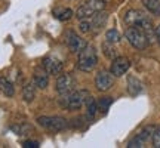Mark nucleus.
I'll return each mask as SVG.
<instances>
[{"instance_id":"obj_1","label":"nucleus","mask_w":160,"mask_h":148,"mask_svg":"<svg viewBox=\"0 0 160 148\" xmlns=\"http://www.w3.org/2000/svg\"><path fill=\"white\" fill-rule=\"evenodd\" d=\"M125 22H126V25H129V27H138V28H141L145 34L148 36L150 42H151L153 37H156V30L153 28L151 19H150L142 11H139V9H131V11L126 12Z\"/></svg>"},{"instance_id":"obj_2","label":"nucleus","mask_w":160,"mask_h":148,"mask_svg":"<svg viewBox=\"0 0 160 148\" xmlns=\"http://www.w3.org/2000/svg\"><path fill=\"white\" fill-rule=\"evenodd\" d=\"M98 64V55L95 47L91 45H86L82 51L79 52V59H77V67L80 71L91 73L92 70L97 67Z\"/></svg>"},{"instance_id":"obj_3","label":"nucleus","mask_w":160,"mask_h":148,"mask_svg":"<svg viewBox=\"0 0 160 148\" xmlns=\"http://www.w3.org/2000/svg\"><path fill=\"white\" fill-rule=\"evenodd\" d=\"M89 96L91 95L88 91H73L68 95H64L61 104L67 110H79L83 105H86V101L89 99Z\"/></svg>"},{"instance_id":"obj_4","label":"nucleus","mask_w":160,"mask_h":148,"mask_svg":"<svg viewBox=\"0 0 160 148\" xmlns=\"http://www.w3.org/2000/svg\"><path fill=\"white\" fill-rule=\"evenodd\" d=\"M125 36H126V39H128V42L135 49H138V51H144L150 45L148 36L145 34L141 28H138V27H129V28L126 30Z\"/></svg>"},{"instance_id":"obj_5","label":"nucleus","mask_w":160,"mask_h":148,"mask_svg":"<svg viewBox=\"0 0 160 148\" xmlns=\"http://www.w3.org/2000/svg\"><path fill=\"white\" fill-rule=\"evenodd\" d=\"M37 123L42 127L52 132H61L68 126V121L64 117H59V116H42L37 119Z\"/></svg>"},{"instance_id":"obj_6","label":"nucleus","mask_w":160,"mask_h":148,"mask_svg":"<svg viewBox=\"0 0 160 148\" xmlns=\"http://www.w3.org/2000/svg\"><path fill=\"white\" fill-rule=\"evenodd\" d=\"M57 92L59 95H68L76 89V79L71 74H61L57 79Z\"/></svg>"},{"instance_id":"obj_7","label":"nucleus","mask_w":160,"mask_h":148,"mask_svg":"<svg viewBox=\"0 0 160 148\" xmlns=\"http://www.w3.org/2000/svg\"><path fill=\"white\" fill-rule=\"evenodd\" d=\"M154 132H156V126H153V125L145 126L142 131L138 133L137 136L133 138V139H131V141L128 142V147H129V148H139V147H144V144L147 142L150 138L154 135Z\"/></svg>"},{"instance_id":"obj_8","label":"nucleus","mask_w":160,"mask_h":148,"mask_svg":"<svg viewBox=\"0 0 160 148\" xmlns=\"http://www.w3.org/2000/svg\"><path fill=\"white\" fill-rule=\"evenodd\" d=\"M114 85V76L108 71H99L97 74V77H95V86H97V89L99 92H107L110 91L111 87Z\"/></svg>"},{"instance_id":"obj_9","label":"nucleus","mask_w":160,"mask_h":148,"mask_svg":"<svg viewBox=\"0 0 160 148\" xmlns=\"http://www.w3.org/2000/svg\"><path fill=\"white\" fill-rule=\"evenodd\" d=\"M131 68V61L125 57H116L113 59V64H111V68H110V73L113 74L114 77H122L123 74H126V71Z\"/></svg>"},{"instance_id":"obj_10","label":"nucleus","mask_w":160,"mask_h":148,"mask_svg":"<svg viewBox=\"0 0 160 148\" xmlns=\"http://www.w3.org/2000/svg\"><path fill=\"white\" fill-rule=\"evenodd\" d=\"M42 67L45 68V71L49 76H57L62 71V62L61 59H58L57 57H46L43 61H42Z\"/></svg>"},{"instance_id":"obj_11","label":"nucleus","mask_w":160,"mask_h":148,"mask_svg":"<svg viewBox=\"0 0 160 148\" xmlns=\"http://www.w3.org/2000/svg\"><path fill=\"white\" fill-rule=\"evenodd\" d=\"M67 45H68V47L71 49V52L79 53L86 46V42H85V39H82L80 36L76 34L74 31H68V33H67Z\"/></svg>"},{"instance_id":"obj_12","label":"nucleus","mask_w":160,"mask_h":148,"mask_svg":"<svg viewBox=\"0 0 160 148\" xmlns=\"http://www.w3.org/2000/svg\"><path fill=\"white\" fill-rule=\"evenodd\" d=\"M128 92L132 96H137L142 92V83L135 77V76H129L128 77Z\"/></svg>"},{"instance_id":"obj_13","label":"nucleus","mask_w":160,"mask_h":148,"mask_svg":"<svg viewBox=\"0 0 160 148\" xmlns=\"http://www.w3.org/2000/svg\"><path fill=\"white\" fill-rule=\"evenodd\" d=\"M34 83L40 89H46L49 85V74L45 71V68L42 67V70H37L34 74Z\"/></svg>"},{"instance_id":"obj_14","label":"nucleus","mask_w":160,"mask_h":148,"mask_svg":"<svg viewBox=\"0 0 160 148\" xmlns=\"http://www.w3.org/2000/svg\"><path fill=\"white\" fill-rule=\"evenodd\" d=\"M0 92L6 95V96L12 98L15 95V89H13V85H12L11 81L5 77H0Z\"/></svg>"},{"instance_id":"obj_15","label":"nucleus","mask_w":160,"mask_h":148,"mask_svg":"<svg viewBox=\"0 0 160 148\" xmlns=\"http://www.w3.org/2000/svg\"><path fill=\"white\" fill-rule=\"evenodd\" d=\"M22 96H24V99H25L27 102H31V101L34 99V96H36V83H33V81H28L27 85L24 86Z\"/></svg>"},{"instance_id":"obj_16","label":"nucleus","mask_w":160,"mask_h":148,"mask_svg":"<svg viewBox=\"0 0 160 148\" xmlns=\"http://www.w3.org/2000/svg\"><path fill=\"white\" fill-rule=\"evenodd\" d=\"M86 108H88V119L92 120L93 117H95V114H97L98 102L92 96H89V99L86 101Z\"/></svg>"},{"instance_id":"obj_17","label":"nucleus","mask_w":160,"mask_h":148,"mask_svg":"<svg viewBox=\"0 0 160 148\" xmlns=\"http://www.w3.org/2000/svg\"><path fill=\"white\" fill-rule=\"evenodd\" d=\"M53 15H55V18L59 19V21H68V19H71V17H73V11H71V9H67V7L57 9V11H53Z\"/></svg>"},{"instance_id":"obj_18","label":"nucleus","mask_w":160,"mask_h":148,"mask_svg":"<svg viewBox=\"0 0 160 148\" xmlns=\"http://www.w3.org/2000/svg\"><path fill=\"white\" fill-rule=\"evenodd\" d=\"M142 3L151 13L160 15V0H142Z\"/></svg>"},{"instance_id":"obj_19","label":"nucleus","mask_w":160,"mask_h":148,"mask_svg":"<svg viewBox=\"0 0 160 148\" xmlns=\"http://www.w3.org/2000/svg\"><path fill=\"white\" fill-rule=\"evenodd\" d=\"M120 33L117 31V30L111 28L108 30L107 33H105V42H108V43H113V45H116V43H119L120 42Z\"/></svg>"},{"instance_id":"obj_20","label":"nucleus","mask_w":160,"mask_h":148,"mask_svg":"<svg viewBox=\"0 0 160 148\" xmlns=\"http://www.w3.org/2000/svg\"><path fill=\"white\" fill-rule=\"evenodd\" d=\"M86 5L89 6L93 12H97V13L105 9V2H104V0H88Z\"/></svg>"},{"instance_id":"obj_21","label":"nucleus","mask_w":160,"mask_h":148,"mask_svg":"<svg viewBox=\"0 0 160 148\" xmlns=\"http://www.w3.org/2000/svg\"><path fill=\"white\" fill-rule=\"evenodd\" d=\"M113 104V98L110 96H102L99 101H98V110L102 111V113H107V110L110 108V105Z\"/></svg>"},{"instance_id":"obj_22","label":"nucleus","mask_w":160,"mask_h":148,"mask_svg":"<svg viewBox=\"0 0 160 148\" xmlns=\"http://www.w3.org/2000/svg\"><path fill=\"white\" fill-rule=\"evenodd\" d=\"M12 131L15 132L17 135H28L30 132H31V126L27 125V123H24V125H17V126H12L11 127Z\"/></svg>"},{"instance_id":"obj_23","label":"nucleus","mask_w":160,"mask_h":148,"mask_svg":"<svg viewBox=\"0 0 160 148\" xmlns=\"http://www.w3.org/2000/svg\"><path fill=\"white\" fill-rule=\"evenodd\" d=\"M102 51H104V53H105V57L111 58V59H114V58L117 57L114 47H113V43H108V42L102 43Z\"/></svg>"},{"instance_id":"obj_24","label":"nucleus","mask_w":160,"mask_h":148,"mask_svg":"<svg viewBox=\"0 0 160 148\" xmlns=\"http://www.w3.org/2000/svg\"><path fill=\"white\" fill-rule=\"evenodd\" d=\"M79 28H80V31H82V33H89V31H92L91 19H80Z\"/></svg>"},{"instance_id":"obj_25","label":"nucleus","mask_w":160,"mask_h":148,"mask_svg":"<svg viewBox=\"0 0 160 148\" xmlns=\"http://www.w3.org/2000/svg\"><path fill=\"white\" fill-rule=\"evenodd\" d=\"M153 145H154L156 148H160V127L156 129L154 135H153Z\"/></svg>"},{"instance_id":"obj_26","label":"nucleus","mask_w":160,"mask_h":148,"mask_svg":"<svg viewBox=\"0 0 160 148\" xmlns=\"http://www.w3.org/2000/svg\"><path fill=\"white\" fill-rule=\"evenodd\" d=\"M22 145L25 148H39L40 147V144L37 142V141H25Z\"/></svg>"},{"instance_id":"obj_27","label":"nucleus","mask_w":160,"mask_h":148,"mask_svg":"<svg viewBox=\"0 0 160 148\" xmlns=\"http://www.w3.org/2000/svg\"><path fill=\"white\" fill-rule=\"evenodd\" d=\"M156 39H157V42H159V45H160V25L156 28Z\"/></svg>"}]
</instances>
